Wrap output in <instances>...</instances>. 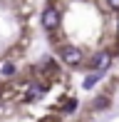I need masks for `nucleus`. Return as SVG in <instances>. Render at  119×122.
Masks as SVG:
<instances>
[{"label":"nucleus","instance_id":"4","mask_svg":"<svg viewBox=\"0 0 119 122\" xmlns=\"http://www.w3.org/2000/svg\"><path fill=\"white\" fill-rule=\"evenodd\" d=\"M92 107L99 110V112H104V110L112 107V97H109V95H97L94 100H92Z\"/></svg>","mask_w":119,"mask_h":122},{"label":"nucleus","instance_id":"6","mask_svg":"<svg viewBox=\"0 0 119 122\" xmlns=\"http://www.w3.org/2000/svg\"><path fill=\"white\" fill-rule=\"evenodd\" d=\"M99 77H102V72H92V75L87 77V80H84V87H87V90H89V87H94Z\"/></svg>","mask_w":119,"mask_h":122},{"label":"nucleus","instance_id":"9","mask_svg":"<svg viewBox=\"0 0 119 122\" xmlns=\"http://www.w3.org/2000/svg\"><path fill=\"white\" fill-rule=\"evenodd\" d=\"M117 35H119V23H117Z\"/></svg>","mask_w":119,"mask_h":122},{"label":"nucleus","instance_id":"3","mask_svg":"<svg viewBox=\"0 0 119 122\" xmlns=\"http://www.w3.org/2000/svg\"><path fill=\"white\" fill-rule=\"evenodd\" d=\"M107 65H109V55H107V52H97L94 57H92V67H94V72H97V67H99V72H104Z\"/></svg>","mask_w":119,"mask_h":122},{"label":"nucleus","instance_id":"5","mask_svg":"<svg viewBox=\"0 0 119 122\" xmlns=\"http://www.w3.org/2000/svg\"><path fill=\"white\" fill-rule=\"evenodd\" d=\"M15 72H18V65H15V62H3V65H0V75L13 77Z\"/></svg>","mask_w":119,"mask_h":122},{"label":"nucleus","instance_id":"1","mask_svg":"<svg viewBox=\"0 0 119 122\" xmlns=\"http://www.w3.org/2000/svg\"><path fill=\"white\" fill-rule=\"evenodd\" d=\"M60 57H62L67 65H79L82 62V50L74 47V45H64L62 50H60Z\"/></svg>","mask_w":119,"mask_h":122},{"label":"nucleus","instance_id":"8","mask_svg":"<svg viewBox=\"0 0 119 122\" xmlns=\"http://www.w3.org/2000/svg\"><path fill=\"white\" fill-rule=\"evenodd\" d=\"M109 3V8H114V10H119V0H107Z\"/></svg>","mask_w":119,"mask_h":122},{"label":"nucleus","instance_id":"7","mask_svg":"<svg viewBox=\"0 0 119 122\" xmlns=\"http://www.w3.org/2000/svg\"><path fill=\"white\" fill-rule=\"evenodd\" d=\"M77 107H79L77 100H67V102H64V107H62V112H74Z\"/></svg>","mask_w":119,"mask_h":122},{"label":"nucleus","instance_id":"2","mask_svg":"<svg viewBox=\"0 0 119 122\" xmlns=\"http://www.w3.org/2000/svg\"><path fill=\"white\" fill-rule=\"evenodd\" d=\"M42 27H47V30H55L57 23H60V13L55 8H45V13H42Z\"/></svg>","mask_w":119,"mask_h":122}]
</instances>
